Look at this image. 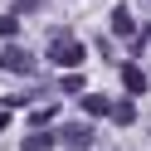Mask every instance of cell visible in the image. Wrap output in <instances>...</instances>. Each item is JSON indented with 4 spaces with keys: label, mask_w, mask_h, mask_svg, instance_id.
<instances>
[{
    "label": "cell",
    "mask_w": 151,
    "mask_h": 151,
    "mask_svg": "<svg viewBox=\"0 0 151 151\" xmlns=\"http://www.w3.org/2000/svg\"><path fill=\"white\" fill-rule=\"evenodd\" d=\"M49 59L59 63V68H78L83 63V44L73 39V34H54L49 39Z\"/></svg>",
    "instance_id": "6da1fadb"
},
{
    "label": "cell",
    "mask_w": 151,
    "mask_h": 151,
    "mask_svg": "<svg viewBox=\"0 0 151 151\" xmlns=\"http://www.w3.org/2000/svg\"><path fill=\"white\" fill-rule=\"evenodd\" d=\"M54 137H59L68 151H88L93 146V127H88V122H68V127H59Z\"/></svg>",
    "instance_id": "7a4b0ae2"
},
{
    "label": "cell",
    "mask_w": 151,
    "mask_h": 151,
    "mask_svg": "<svg viewBox=\"0 0 151 151\" xmlns=\"http://www.w3.org/2000/svg\"><path fill=\"white\" fill-rule=\"evenodd\" d=\"M0 68H10V73H34V54L20 49V44H5V49H0Z\"/></svg>",
    "instance_id": "3957f363"
},
{
    "label": "cell",
    "mask_w": 151,
    "mask_h": 151,
    "mask_svg": "<svg viewBox=\"0 0 151 151\" xmlns=\"http://www.w3.org/2000/svg\"><path fill=\"white\" fill-rule=\"evenodd\" d=\"M122 83H127V93H141L146 88V73H141L137 63H127V68H122Z\"/></svg>",
    "instance_id": "277c9868"
},
{
    "label": "cell",
    "mask_w": 151,
    "mask_h": 151,
    "mask_svg": "<svg viewBox=\"0 0 151 151\" xmlns=\"http://www.w3.org/2000/svg\"><path fill=\"white\" fill-rule=\"evenodd\" d=\"M54 141H59L54 132H29V137H24V151H49Z\"/></svg>",
    "instance_id": "5b68a950"
},
{
    "label": "cell",
    "mask_w": 151,
    "mask_h": 151,
    "mask_svg": "<svg viewBox=\"0 0 151 151\" xmlns=\"http://www.w3.org/2000/svg\"><path fill=\"white\" fill-rule=\"evenodd\" d=\"M112 29H117V34H132V29H137V24H132V10L117 5V10H112Z\"/></svg>",
    "instance_id": "8992f818"
},
{
    "label": "cell",
    "mask_w": 151,
    "mask_h": 151,
    "mask_svg": "<svg viewBox=\"0 0 151 151\" xmlns=\"http://www.w3.org/2000/svg\"><path fill=\"white\" fill-rule=\"evenodd\" d=\"M83 107H88L93 117H102V112H112V107H107V98H98V93H88V98H83Z\"/></svg>",
    "instance_id": "52a82bcc"
},
{
    "label": "cell",
    "mask_w": 151,
    "mask_h": 151,
    "mask_svg": "<svg viewBox=\"0 0 151 151\" xmlns=\"http://www.w3.org/2000/svg\"><path fill=\"white\" fill-rule=\"evenodd\" d=\"M112 117H117V122H132V117H137V107H132V102H117V107H112Z\"/></svg>",
    "instance_id": "ba28073f"
},
{
    "label": "cell",
    "mask_w": 151,
    "mask_h": 151,
    "mask_svg": "<svg viewBox=\"0 0 151 151\" xmlns=\"http://www.w3.org/2000/svg\"><path fill=\"white\" fill-rule=\"evenodd\" d=\"M15 24H20L15 15H0V34H15Z\"/></svg>",
    "instance_id": "9c48e42d"
},
{
    "label": "cell",
    "mask_w": 151,
    "mask_h": 151,
    "mask_svg": "<svg viewBox=\"0 0 151 151\" xmlns=\"http://www.w3.org/2000/svg\"><path fill=\"white\" fill-rule=\"evenodd\" d=\"M34 5H39V0H20V10H34Z\"/></svg>",
    "instance_id": "30bf717a"
}]
</instances>
